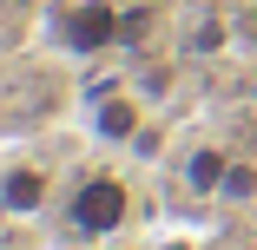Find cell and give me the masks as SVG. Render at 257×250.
<instances>
[{"instance_id": "6da1fadb", "label": "cell", "mask_w": 257, "mask_h": 250, "mask_svg": "<svg viewBox=\"0 0 257 250\" xmlns=\"http://www.w3.org/2000/svg\"><path fill=\"white\" fill-rule=\"evenodd\" d=\"M66 224H73V237H86V243L119 237V230L132 224V178H119V171H86V178L66 191Z\"/></svg>"}, {"instance_id": "52a82bcc", "label": "cell", "mask_w": 257, "mask_h": 250, "mask_svg": "<svg viewBox=\"0 0 257 250\" xmlns=\"http://www.w3.org/2000/svg\"><path fill=\"white\" fill-rule=\"evenodd\" d=\"M0 7H14V0H0Z\"/></svg>"}, {"instance_id": "3957f363", "label": "cell", "mask_w": 257, "mask_h": 250, "mask_svg": "<svg viewBox=\"0 0 257 250\" xmlns=\"http://www.w3.org/2000/svg\"><path fill=\"white\" fill-rule=\"evenodd\" d=\"M86 119H92V138H99V145H132V138L145 132V106H139V99H132L125 86L99 92Z\"/></svg>"}, {"instance_id": "8992f818", "label": "cell", "mask_w": 257, "mask_h": 250, "mask_svg": "<svg viewBox=\"0 0 257 250\" xmlns=\"http://www.w3.org/2000/svg\"><path fill=\"white\" fill-rule=\"evenodd\" d=\"M250 197H257V165L250 158H231V171L218 184V204H250Z\"/></svg>"}, {"instance_id": "277c9868", "label": "cell", "mask_w": 257, "mask_h": 250, "mask_svg": "<svg viewBox=\"0 0 257 250\" xmlns=\"http://www.w3.org/2000/svg\"><path fill=\"white\" fill-rule=\"evenodd\" d=\"M60 40L73 46V53L112 46V40H119V14H112V7H73V14L60 20Z\"/></svg>"}, {"instance_id": "7a4b0ae2", "label": "cell", "mask_w": 257, "mask_h": 250, "mask_svg": "<svg viewBox=\"0 0 257 250\" xmlns=\"http://www.w3.org/2000/svg\"><path fill=\"white\" fill-rule=\"evenodd\" d=\"M46 197H53V171H46L40 158H14L7 171H0V211L7 217H40Z\"/></svg>"}, {"instance_id": "5b68a950", "label": "cell", "mask_w": 257, "mask_h": 250, "mask_svg": "<svg viewBox=\"0 0 257 250\" xmlns=\"http://www.w3.org/2000/svg\"><path fill=\"white\" fill-rule=\"evenodd\" d=\"M224 171H231V152H218V145H198V152L185 158V184H191L198 197H218Z\"/></svg>"}]
</instances>
